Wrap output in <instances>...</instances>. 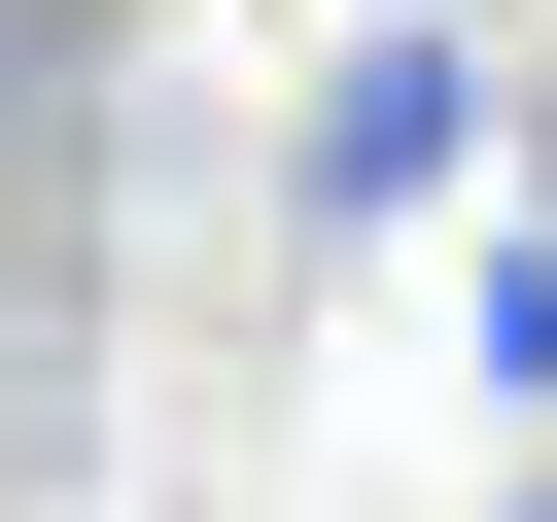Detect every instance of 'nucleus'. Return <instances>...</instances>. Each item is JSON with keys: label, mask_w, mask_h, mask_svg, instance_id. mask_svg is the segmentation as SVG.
Segmentation results:
<instances>
[{"label": "nucleus", "mask_w": 557, "mask_h": 522, "mask_svg": "<svg viewBox=\"0 0 557 522\" xmlns=\"http://www.w3.org/2000/svg\"><path fill=\"white\" fill-rule=\"evenodd\" d=\"M453 139H487V35H453V0H383V35L313 70V139H278V244H313V278H348V244H418V174H453Z\"/></svg>", "instance_id": "f257e3e1"}]
</instances>
